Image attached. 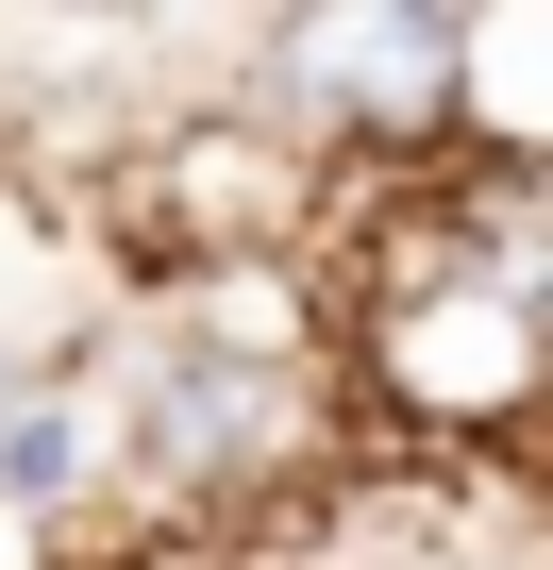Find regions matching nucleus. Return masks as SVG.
I'll list each match as a JSON object with an SVG mask.
<instances>
[{
  "label": "nucleus",
  "instance_id": "f257e3e1",
  "mask_svg": "<svg viewBox=\"0 0 553 570\" xmlns=\"http://www.w3.org/2000/svg\"><path fill=\"white\" fill-rule=\"evenodd\" d=\"M268 101L353 151H419L470 118V18L453 0H286L268 18Z\"/></svg>",
  "mask_w": 553,
  "mask_h": 570
},
{
  "label": "nucleus",
  "instance_id": "f03ea898",
  "mask_svg": "<svg viewBox=\"0 0 553 570\" xmlns=\"http://www.w3.org/2000/svg\"><path fill=\"white\" fill-rule=\"evenodd\" d=\"M369 370H386L403 420H520L553 386V303L520 268H453V285H419V303H386Z\"/></svg>",
  "mask_w": 553,
  "mask_h": 570
},
{
  "label": "nucleus",
  "instance_id": "7ed1b4c3",
  "mask_svg": "<svg viewBox=\"0 0 553 570\" xmlns=\"http://www.w3.org/2000/svg\"><path fill=\"white\" fill-rule=\"evenodd\" d=\"M268 436H286V370H268V353L168 336V370H151V403H135V453L185 470V487H218V470H251Z\"/></svg>",
  "mask_w": 553,
  "mask_h": 570
},
{
  "label": "nucleus",
  "instance_id": "20e7f679",
  "mask_svg": "<svg viewBox=\"0 0 553 570\" xmlns=\"http://www.w3.org/2000/svg\"><path fill=\"white\" fill-rule=\"evenodd\" d=\"M168 202H185V235H268V218H286L303 185H286V151H268L251 118H201V135H168Z\"/></svg>",
  "mask_w": 553,
  "mask_h": 570
},
{
  "label": "nucleus",
  "instance_id": "39448f33",
  "mask_svg": "<svg viewBox=\"0 0 553 570\" xmlns=\"http://www.w3.org/2000/svg\"><path fill=\"white\" fill-rule=\"evenodd\" d=\"M470 135L553 168V0H486L470 18Z\"/></svg>",
  "mask_w": 553,
  "mask_h": 570
},
{
  "label": "nucleus",
  "instance_id": "423d86ee",
  "mask_svg": "<svg viewBox=\"0 0 553 570\" xmlns=\"http://www.w3.org/2000/svg\"><path fill=\"white\" fill-rule=\"evenodd\" d=\"M185 336H201V353H268V370H303V336H319V320H303V285H286V268H201Z\"/></svg>",
  "mask_w": 553,
  "mask_h": 570
},
{
  "label": "nucleus",
  "instance_id": "0eeeda50",
  "mask_svg": "<svg viewBox=\"0 0 553 570\" xmlns=\"http://www.w3.org/2000/svg\"><path fill=\"white\" fill-rule=\"evenodd\" d=\"M0 570H51V503H18V487H0Z\"/></svg>",
  "mask_w": 553,
  "mask_h": 570
},
{
  "label": "nucleus",
  "instance_id": "6e6552de",
  "mask_svg": "<svg viewBox=\"0 0 553 570\" xmlns=\"http://www.w3.org/2000/svg\"><path fill=\"white\" fill-rule=\"evenodd\" d=\"M34 386H51V370H18V353H0V470H18V420H34Z\"/></svg>",
  "mask_w": 553,
  "mask_h": 570
},
{
  "label": "nucleus",
  "instance_id": "1a4fd4ad",
  "mask_svg": "<svg viewBox=\"0 0 553 570\" xmlns=\"http://www.w3.org/2000/svg\"><path fill=\"white\" fill-rule=\"evenodd\" d=\"M453 18H486V0H453Z\"/></svg>",
  "mask_w": 553,
  "mask_h": 570
}]
</instances>
